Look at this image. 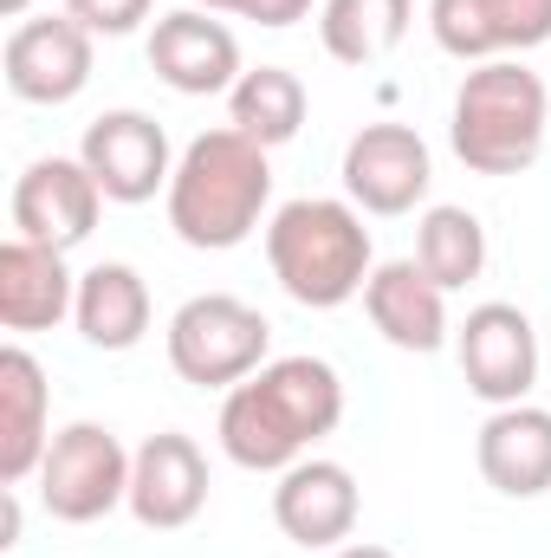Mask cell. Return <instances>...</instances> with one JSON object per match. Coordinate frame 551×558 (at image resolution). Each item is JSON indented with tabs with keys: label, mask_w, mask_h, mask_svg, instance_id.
Listing matches in <instances>:
<instances>
[{
	"label": "cell",
	"mask_w": 551,
	"mask_h": 558,
	"mask_svg": "<svg viewBox=\"0 0 551 558\" xmlns=\"http://www.w3.org/2000/svg\"><path fill=\"white\" fill-rule=\"evenodd\" d=\"M344 422V377L325 357H267L221 397V454L247 474H285Z\"/></svg>",
	"instance_id": "obj_1"
},
{
	"label": "cell",
	"mask_w": 551,
	"mask_h": 558,
	"mask_svg": "<svg viewBox=\"0 0 551 558\" xmlns=\"http://www.w3.org/2000/svg\"><path fill=\"white\" fill-rule=\"evenodd\" d=\"M169 228L182 247L195 254H228L241 241H254L273 215V149H260L254 137H241L234 124L188 137V149L175 156L169 175Z\"/></svg>",
	"instance_id": "obj_2"
},
{
	"label": "cell",
	"mask_w": 551,
	"mask_h": 558,
	"mask_svg": "<svg viewBox=\"0 0 551 558\" xmlns=\"http://www.w3.org/2000/svg\"><path fill=\"white\" fill-rule=\"evenodd\" d=\"M267 267H273L279 292L305 312H338V305L364 299V286L377 274L364 208L338 202V195H298V202L273 208Z\"/></svg>",
	"instance_id": "obj_3"
},
{
	"label": "cell",
	"mask_w": 551,
	"mask_h": 558,
	"mask_svg": "<svg viewBox=\"0 0 551 558\" xmlns=\"http://www.w3.org/2000/svg\"><path fill=\"white\" fill-rule=\"evenodd\" d=\"M551 131V85L526 59H487L461 78L448 143L474 175H526L546 156Z\"/></svg>",
	"instance_id": "obj_4"
},
{
	"label": "cell",
	"mask_w": 551,
	"mask_h": 558,
	"mask_svg": "<svg viewBox=\"0 0 551 558\" xmlns=\"http://www.w3.org/2000/svg\"><path fill=\"white\" fill-rule=\"evenodd\" d=\"M267 344H273V325L260 305L234 299V292H195L175 305L169 331H162V351H169V371L195 390H234L247 384L260 364H267Z\"/></svg>",
	"instance_id": "obj_5"
},
{
	"label": "cell",
	"mask_w": 551,
	"mask_h": 558,
	"mask_svg": "<svg viewBox=\"0 0 551 558\" xmlns=\"http://www.w3.org/2000/svg\"><path fill=\"white\" fill-rule=\"evenodd\" d=\"M33 481H39V507L59 526H91L131 500V448L105 422H65L52 428V448Z\"/></svg>",
	"instance_id": "obj_6"
},
{
	"label": "cell",
	"mask_w": 551,
	"mask_h": 558,
	"mask_svg": "<svg viewBox=\"0 0 551 558\" xmlns=\"http://www.w3.org/2000/svg\"><path fill=\"white\" fill-rule=\"evenodd\" d=\"M454 357H461V377L467 390L487 403V410H506V403H526L532 384H539V331L519 305L506 299H487L474 305L461 325H454Z\"/></svg>",
	"instance_id": "obj_7"
},
{
	"label": "cell",
	"mask_w": 551,
	"mask_h": 558,
	"mask_svg": "<svg viewBox=\"0 0 551 558\" xmlns=\"http://www.w3.org/2000/svg\"><path fill=\"white\" fill-rule=\"evenodd\" d=\"M344 202H357L364 215L390 221V215H415L434 189V156L421 131L409 124H364L357 137L344 143Z\"/></svg>",
	"instance_id": "obj_8"
},
{
	"label": "cell",
	"mask_w": 551,
	"mask_h": 558,
	"mask_svg": "<svg viewBox=\"0 0 551 558\" xmlns=\"http://www.w3.org/2000/svg\"><path fill=\"white\" fill-rule=\"evenodd\" d=\"M78 162L98 175L105 202L118 208H143L156 195H169V175H175V149H169V131L149 118V111H105L85 124L78 137Z\"/></svg>",
	"instance_id": "obj_9"
},
{
	"label": "cell",
	"mask_w": 551,
	"mask_h": 558,
	"mask_svg": "<svg viewBox=\"0 0 551 558\" xmlns=\"http://www.w3.org/2000/svg\"><path fill=\"white\" fill-rule=\"evenodd\" d=\"M98 215H105V189L78 156H39L13 182V234L20 241L72 254V247L91 241Z\"/></svg>",
	"instance_id": "obj_10"
},
{
	"label": "cell",
	"mask_w": 551,
	"mask_h": 558,
	"mask_svg": "<svg viewBox=\"0 0 551 558\" xmlns=\"http://www.w3.org/2000/svg\"><path fill=\"white\" fill-rule=\"evenodd\" d=\"M149 72L182 98H228L247 65L228 20H215L208 7H175L149 26Z\"/></svg>",
	"instance_id": "obj_11"
},
{
	"label": "cell",
	"mask_w": 551,
	"mask_h": 558,
	"mask_svg": "<svg viewBox=\"0 0 551 558\" xmlns=\"http://www.w3.org/2000/svg\"><path fill=\"white\" fill-rule=\"evenodd\" d=\"M0 72H7V92L20 105H72L85 85H91V33L72 20V13H46V20H20L7 33V52H0Z\"/></svg>",
	"instance_id": "obj_12"
},
{
	"label": "cell",
	"mask_w": 551,
	"mask_h": 558,
	"mask_svg": "<svg viewBox=\"0 0 551 558\" xmlns=\"http://www.w3.org/2000/svg\"><path fill=\"white\" fill-rule=\"evenodd\" d=\"M357 513H364L357 474H351L344 461H331V454L292 461L273 487V526L292 546H305V553H338V546H351Z\"/></svg>",
	"instance_id": "obj_13"
},
{
	"label": "cell",
	"mask_w": 551,
	"mask_h": 558,
	"mask_svg": "<svg viewBox=\"0 0 551 558\" xmlns=\"http://www.w3.org/2000/svg\"><path fill=\"white\" fill-rule=\"evenodd\" d=\"M131 520L143 533H182L201 520L208 507V454L195 448V435L162 428L131 454Z\"/></svg>",
	"instance_id": "obj_14"
},
{
	"label": "cell",
	"mask_w": 551,
	"mask_h": 558,
	"mask_svg": "<svg viewBox=\"0 0 551 558\" xmlns=\"http://www.w3.org/2000/svg\"><path fill=\"white\" fill-rule=\"evenodd\" d=\"M428 33L461 65L519 59L551 39V0H428Z\"/></svg>",
	"instance_id": "obj_15"
},
{
	"label": "cell",
	"mask_w": 551,
	"mask_h": 558,
	"mask_svg": "<svg viewBox=\"0 0 551 558\" xmlns=\"http://www.w3.org/2000/svg\"><path fill=\"white\" fill-rule=\"evenodd\" d=\"M364 312L383 331V344L415 351V357H434L454 338V325H448V286H434V279L421 274L415 254L409 260H377V274L364 286Z\"/></svg>",
	"instance_id": "obj_16"
},
{
	"label": "cell",
	"mask_w": 551,
	"mask_h": 558,
	"mask_svg": "<svg viewBox=\"0 0 551 558\" xmlns=\"http://www.w3.org/2000/svg\"><path fill=\"white\" fill-rule=\"evenodd\" d=\"M52 448V384L26 344L0 351V487H26Z\"/></svg>",
	"instance_id": "obj_17"
},
{
	"label": "cell",
	"mask_w": 551,
	"mask_h": 558,
	"mask_svg": "<svg viewBox=\"0 0 551 558\" xmlns=\"http://www.w3.org/2000/svg\"><path fill=\"white\" fill-rule=\"evenodd\" d=\"M474 461H480V481L506 500H539L551 494V410L539 403H506L480 422V441H474Z\"/></svg>",
	"instance_id": "obj_18"
},
{
	"label": "cell",
	"mask_w": 551,
	"mask_h": 558,
	"mask_svg": "<svg viewBox=\"0 0 551 558\" xmlns=\"http://www.w3.org/2000/svg\"><path fill=\"white\" fill-rule=\"evenodd\" d=\"M78 305V274L65 267L59 247L39 241H7L0 247V325L7 331H59Z\"/></svg>",
	"instance_id": "obj_19"
},
{
	"label": "cell",
	"mask_w": 551,
	"mask_h": 558,
	"mask_svg": "<svg viewBox=\"0 0 551 558\" xmlns=\"http://www.w3.org/2000/svg\"><path fill=\"white\" fill-rule=\"evenodd\" d=\"M72 325L91 351H137L149 338V286L131 260H98L78 274V305H72Z\"/></svg>",
	"instance_id": "obj_20"
},
{
	"label": "cell",
	"mask_w": 551,
	"mask_h": 558,
	"mask_svg": "<svg viewBox=\"0 0 551 558\" xmlns=\"http://www.w3.org/2000/svg\"><path fill=\"white\" fill-rule=\"evenodd\" d=\"M415 0H318V39L338 65H383L409 39Z\"/></svg>",
	"instance_id": "obj_21"
},
{
	"label": "cell",
	"mask_w": 551,
	"mask_h": 558,
	"mask_svg": "<svg viewBox=\"0 0 551 558\" xmlns=\"http://www.w3.org/2000/svg\"><path fill=\"white\" fill-rule=\"evenodd\" d=\"M305 111H311L305 78L285 72V65H247L241 85L228 92V124L241 137H254L260 149H285L305 131Z\"/></svg>",
	"instance_id": "obj_22"
},
{
	"label": "cell",
	"mask_w": 551,
	"mask_h": 558,
	"mask_svg": "<svg viewBox=\"0 0 551 558\" xmlns=\"http://www.w3.org/2000/svg\"><path fill=\"white\" fill-rule=\"evenodd\" d=\"M415 260H421V274L434 279V286H448V292L474 286V279L487 274V228H480V215L461 208V202L421 208V221H415Z\"/></svg>",
	"instance_id": "obj_23"
},
{
	"label": "cell",
	"mask_w": 551,
	"mask_h": 558,
	"mask_svg": "<svg viewBox=\"0 0 551 558\" xmlns=\"http://www.w3.org/2000/svg\"><path fill=\"white\" fill-rule=\"evenodd\" d=\"M149 7H156V0H65V13H72L91 39H98V33H105V39L137 33L143 20H149Z\"/></svg>",
	"instance_id": "obj_24"
},
{
	"label": "cell",
	"mask_w": 551,
	"mask_h": 558,
	"mask_svg": "<svg viewBox=\"0 0 551 558\" xmlns=\"http://www.w3.org/2000/svg\"><path fill=\"white\" fill-rule=\"evenodd\" d=\"M182 7H208V13H241V20H254V26H273V33H285V26H298L318 0H182Z\"/></svg>",
	"instance_id": "obj_25"
},
{
	"label": "cell",
	"mask_w": 551,
	"mask_h": 558,
	"mask_svg": "<svg viewBox=\"0 0 551 558\" xmlns=\"http://www.w3.org/2000/svg\"><path fill=\"white\" fill-rule=\"evenodd\" d=\"M331 558H403V553H390V546H370V539H357V546H338Z\"/></svg>",
	"instance_id": "obj_26"
},
{
	"label": "cell",
	"mask_w": 551,
	"mask_h": 558,
	"mask_svg": "<svg viewBox=\"0 0 551 558\" xmlns=\"http://www.w3.org/2000/svg\"><path fill=\"white\" fill-rule=\"evenodd\" d=\"M26 7H33V0H0V13H7V20H20Z\"/></svg>",
	"instance_id": "obj_27"
}]
</instances>
